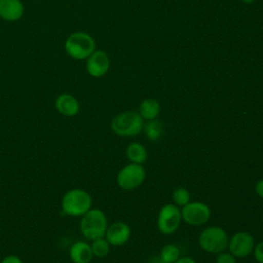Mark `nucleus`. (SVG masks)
Returning <instances> with one entry per match:
<instances>
[{"instance_id": "1", "label": "nucleus", "mask_w": 263, "mask_h": 263, "mask_svg": "<svg viewBox=\"0 0 263 263\" xmlns=\"http://www.w3.org/2000/svg\"><path fill=\"white\" fill-rule=\"evenodd\" d=\"M92 199L90 194L80 188H75L67 191L61 202L62 211L67 216L82 217L91 209Z\"/></svg>"}, {"instance_id": "2", "label": "nucleus", "mask_w": 263, "mask_h": 263, "mask_svg": "<svg viewBox=\"0 0 263 263\" xmlns=\"http://www.w3.org/2000/svg\"><path fill=\"white\" fill-rule=\"evenodd\" d=\"M65 50L74 60H86L96 50V42L86 32H74L66 39Z\"/></svg>"}, {"instance_id": "3", "label": "nucleus", "mask_w": 263, "mask_h": 263, "mask_svg": "<svg viewBox=\"0 0 263 263\" xmlns=\"http://www.w3.org/2000/svg\"><path fill=\"white\" fill-rule=\"evenodd\" d=\"M107 227V217L100 209H90L82 216L80 221L81 233L88 240L104 237Z\"/></svg>"}, {"instance_id": "4", "label": "nucleus", "mask_w": 263, "mask_h": 263, "mask_svg": "<svg viewBox=\"0 0 263 263\" xmlns=\"http://www.w3.org/2000/svg\"><path fill=\"white\" fill-rule=\"evenodd\" d=\"M111 128L117 136L133 137L143 130L144 119L139 112L124 111L112 119Z\"/></svg>"}, {"instance_id": "5", "label": "nucleus", "mask_w": 263, "mask_h": 263, "mask_svg": "<svg viewBox=\"0 0 263 263\" xmlns=\"http://www.w3.org/2000/svg\"><path fill=\"white\" fill-rule=\"evenodd\" d=\"M227 232L219 226H210L203 229L198 236L200 248L212 254H219L228 247Z\"/></svg>"}, {"instance_id": "6", "label": "nucleus", "mask_w": 263, "mask_h": 263, "mask_svg": "<svg viewBox=\"0 0 263 263\" xmlns=\"http://www.w3.org/2000/svg\"><path fill=\"white\" fill-rule=\"evenodd\" d=\"M181 221V210L175 203H166L158 213L157 228L162 234L170 235L177 231Z\"/></svg>"}, {"instance_id": "7", "label": "nucleus", "mask_w": 263, "mask_h": 263, "mask_svg": "<svg viewBox=\"0 0 263 263\" xmlns=\"http://www.w3.org/2000/svg\"><path fill=\"white\" fill-rule=\"evenodd\" d=\"M145 177L146 172L144 167L141 164L130 162L119 171L116 181L120 188L124 190H133L142 185Z\"/></svg>"}, {"instance_id": "8", "label": "nucleus", "mask_w": 263, "mask_h": 263, "mask_svg": "<svg viewBox=\"0 0 263 263\" xmlns=\"http://www.w3.org/2000/svg\"><path fill=\"white\" fill-rule=\"evenodd\" d=\"M182 220L192 226L205 224L211 218L210 206L201 201H190L181 209Z\"/></svg>"}, {"instance_id": "9", "label": "nucleus", "mask_w": 263, "mask_h": 263, "mask_svg": "<svg viewBox=\"0 0 263 263\" xmlns=\"http://www.w3.org/2000/svg\"><path fill=\"white\" fill-rule=\"evenodd\" d=\"M254 247L255 240L253 235L246 231H239L231 236L227 248L235 258H245L253 252Z\"/></svg>"}, {"instance_id": "10", "label": "nucleus", "mask_w": 263, "mask_h": 263, "mask_svg": "<svg viewBox=\"0 0 263 263\" xmlns=\"http://www.w3.org/2000/svg\"><path fill=\"white\" fill-rule=\"evenodd\" d=\"M86 71L91 77H102L104 76L110 68V59L108 54L101 49L95 50L86 59Z\"/></svg>"}, {"instance_id": "11", "label": "nucleus", "mask_w": 263, "mask_h": 263, "mask_svg": "<svg viewBox=\"0 0 263 263\" xmlns=\"http://www.w3.org/2000/svg\"><path fill=\"white\" fill-rule=\"evenodd\" d=\"M130 237V228L124 222H115L107 227L105 238L110 246H122L128 241Z\"/></svg>"}, {"instance_id": "12", "label": "nucleus", "mask_w": 263, "mask_h": 263, "mask_svg": "<svg viewBox=\"0 0 263 263\" xmlns=\"http://www.w3.org/2000/svg\"><path fill=\"white\" fill-rule=\"evenodd\" d=\"M25 13L21 0H0V17L6 22H16Z\"/></svg>"}, {"instance_id": "13", "label": "nucleus", "mask_w": 263, "mask_h": 263, "mask_svg": "<svg viewBox=\"0 0 263 263\" xmlns=\"http://www.w3.org/2000/svg\"><path fill=\"white\" fill-rule=\"evenodd\" d=\"M55 109L64 116H75L79 112V102L70 93H61L55 99Z\"/></svg>"}, {"instance_id": "14", "label": "nucleus", "mask_w": 263, "mask_h": 263, "mask_svg": "<svg viewBox=\"0 0 263 263\" xmlns=\"http://www.w3.org/2000/svg\"><path fill=\"white\" fill-rule=\"evenodd\" d=\"M69 256L73 263H89L93 257V254L89 243L78 240L71 246Z\"/></svg>"}, {"instance_id": "15", "label": "nucleus", "mask_w": 263, "mask_h": 263, "mask_svg": "<svg viewBox=\"0 0 263 263\" xmlns=\"http://www.w3.org/2000/svg\"><path fill=\"white\" fill-rule=\"evenodd\" d=\"M160 112V104L155 99H146L144 100L139 107V113L144 120L155 119Z\"/></svg>"}, {"instance_id": "16", "label": "nucleus", "mask_w": 263, "mask_h": 263, "mask_svg": "<svg viewBox=\"0 0 263 263\" xmlns=\"http://www.w3.org/2000/svg\"><path fill=\"white\" fill-rule=\"evenodd\" d=\"M126 156L130 162L142 164L147 159V150L141 143L134 142L127 146Z\"/></svg>"}, {"instance_id": "17", "label": "nucleus", "mask_w": 263, "mask_h": 263, "mask_svg": "<svg viewBox=\"0 0 263 263\" xmlns=\"http://www.w3.org/2000/svg\"><path fill=\"white\" fill-rule=\"evenodd\" d=\"M143 129L149 140L155 141L161 137L163 133V125L155 118L152 120H148V122L144 125Z\"/></svg>"}, {"instance_id": "18", "label": "nucleus", "mask_w": 263, "mask_h": 263, "mask_svg": "<svg viewBox=\"0 0 263 263\" xmlns=\"http://www.w3.org/2000/svg\"><path fill=\"white\" fill-rule=\"evenodd\" d=\"M181 252L176 245L164 246L159 254V258L163 263H175L180 258Z\"/></svg>"}, {"instance_id": "19", "label": "nucleus", "mask_w": 263, "mask_h": 263, "mask_svg": "<svg viewBox=\"0 0 263 263\" xmlns=\"http://www.w3.org/2000/svg\"><path fill=\"white\" fill-rule=\"evenodd\" d=\"M91 251L93 256L99 257V258H103L105 256L108 255L109 251H110V243L108 242V240L104 237H100L97 239L91 240Z\"/></svg>"}, {"instance_id": "20", "label": "nucleus", "mask_w": 263, "mask_h": 263, "mask_svg": "<svg viewBox=\"0 0 263 263\" xmlns=\"http://www.w3.org/2000/svg\"><path fill=\"white\" fill-rule=\"evenodd\" d=\"M191 195L189 191L183 187L177 188L173 192V201L177 206H184L190 202Z\"/></svg>"}, {"instance_id": "21", "label": "nucleus", "mask_w": 263, "mask_h": 263, "mask_svg": "<svg viewBox=\"0 0 263 263\" xmlns=\"http://www.w3.org/2000/svg\"><path fill=\"white\" fill-rule=\"evenodd\" d=\"M216 263H236V258L230 252H221L217 254Z\"/></svg>"}, {"instance_id": "22", "label": "nucleus", "mask_w": 263, "mask_h": 263, "mask_svg": "<svg viewBox=\"0 0 263 263\" xmlns=\"http://www.w3.org/2000/svg\"><path fill=\"white\" fill-rule=\"evenodd\" d=\"M253 252H254V256H255V259L257 260V262L263 263V240L254 247Z\"/></svg>"}, {"instance_id": "23", "label": "nucleus", "mask_w": 263, "mask_h": 263, "mask_svg": "<svg viewBox=\"0 0 263 263\" xmlns=\"http://www.w3.org/2000/svg\"><path fill=\"white\" fill-rule=\"evenodd\" d=\"M0 263H23V261L17 256L9 255V256L4 257Z\"/></svg>"}, {"instance_id": "24", "label": "nucleus", "mask_w": 263, "mask_h": 263, "mask_svg": "<svg viewBox=\"0 0 263 263\" xmlns=\"http://www.w3.org/2000/svg\"><path fill=\"white\" fill-rule=\"evenodd\" d=\"M255 191L256 193L263 198V180H260L255 185Z\"/></svg>"}, {"instance_id": "25", "label": "nucleus", "mask_w": 263, "mask_h": 263, "mask_svg": "<svg viewBox=\"0 0 263 263\" xmlns=\"http://www.w3.org/2000/svg\"><path fill=\"white\" fill-rule=\"evenodd\" d=\"M175 263H196L191 257H180Z\"/></svg>"}, {"instance_id": "26", "label": "nucleus", "mask_w": 263, "mask_h": 263, "mask_svg": "<svg viewBox=\"0 0 263 263\" xmlns=\"http://www.w3.org/2000/svg\"><path fill=\"white\" fill-rule=\"evenodd\" d=\"M243 3H247V4H251V3H253L255 0H241Z\"/></svg>"}]
</instances>
